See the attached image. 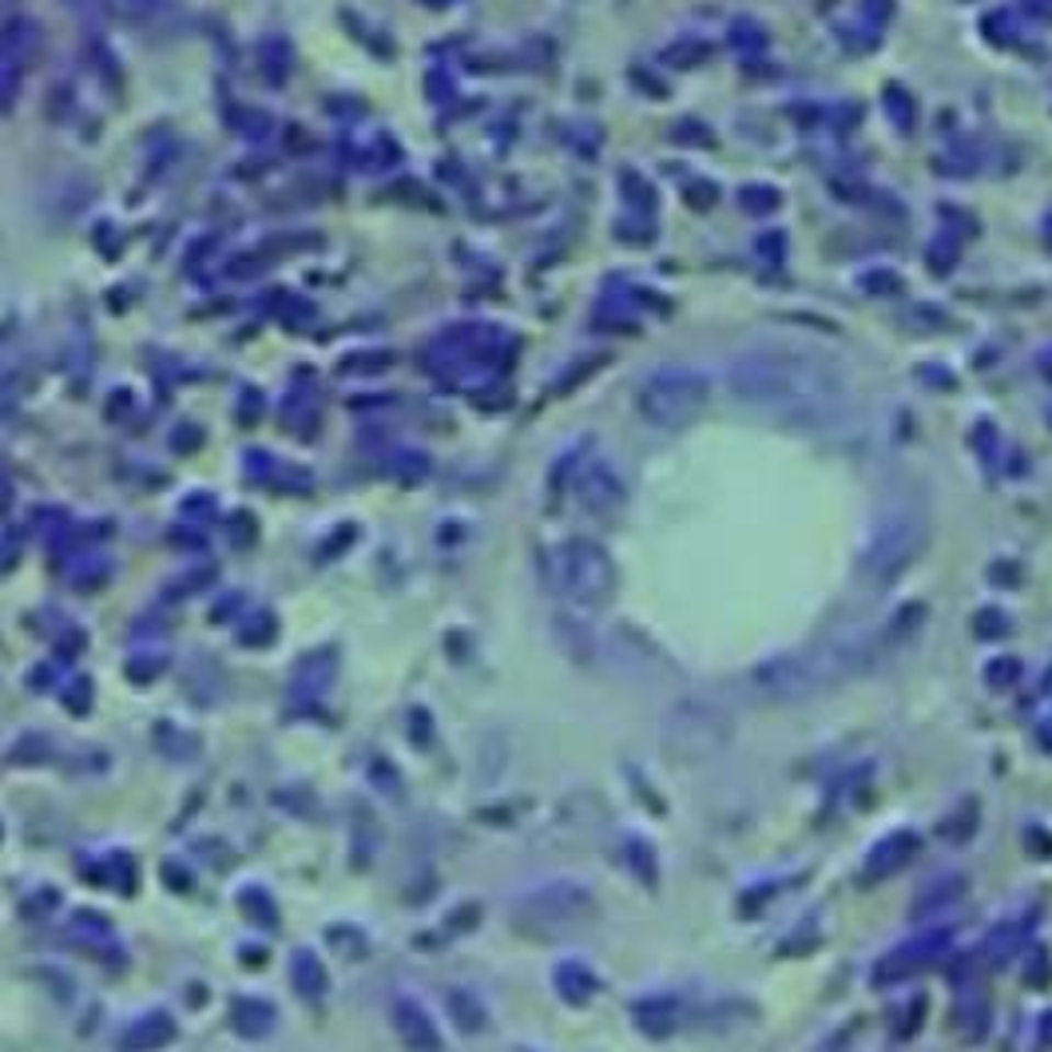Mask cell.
Segmentation results:
<instances>
[{"label": "cell", "instance_id": "obj_1", "mask_svg": "<svg viewBox=\"0 0 1052 1052\" xmlns=\"http://www.w3.org/2000/svg\"><path fill=\"white\" fill-rule=\"evenodd\" d=\"M731 394L755 409H771L787 421H823L842 409L850 382L842 365L818 350L799 346H759L731 362Z\"/></svg>", "mask_w": 1052, "mask_h": 1052}, {"label": "cell", "instance_id": "obj_2", "mask_svg": "<svg viewBox=\"0 0 1052 1052\" xmlns=\"http://www.w3.org/2000/svg\"><path fill=\"white\" fill-rule=\"evenodd\" d=\"M870 659H874V640L858 632V627H838V632L814 640L806 647L762 659L750 671V683H755L759 695L794 703V699H811L838 688L842 679L858 676Z\"/></svg>", "mask_w": 1052, "mask_h": 1052}, {"label": "cell", "instance_id": "obj_3", "mask_svg": "<svg viewBox=\"0 0 1052 1052\" xmlns=\"http://www.w3.org/2000/svg\"><path fill=\"white\" fill-rule=\"evenodd\" d=\"M929 541V509L914 493H894L874 512L862 544V576L874 584H890L921 556Z\"/></svg>", "mask_w": 1052, "mask_h": 1052}, {"label": "cell", "instance_id": "obj_4", "mask_svg": "<svg viewBox=\"0 0 1052 1052\" xmlns=\"http://www.w3.org/2000/svg\"><path fill=\"white\" fill-rule=\"evenodd\" d=\"M711 397L708 374H699L691 365H664L656 374L644 377L636 401L640 414L659 429H683L688 421H695L703 414Z\"/></svg>", "mask_w": 1052, "mask_h": 1052}, {"label": "cell", "instance_id": "obj_5", "mask_svg": "<svg viewBox=\"0 0 1052 1052\" xmlns=\"http://www.w3.org/2000/svg\"><path fill=\"white\" fill-rule=\"evenodd\" d=\"M505 346L512 350V338L505 330H497V326H489V323H470V326H457V330L441 333L438 342L429 346V362H438V374L457 370L461 389H477V377L473 374L493 382Z\"/></svg>", "mask_w": 1052, "mask_h": 1052}, {"label": "cell", "instance_id": "obj_6", "mask_svg": "<svg viewBox=\"0 0 1052 1052\" xmlns=\"http://www.w3.org/2000/svg\"><path fill=\"white\" fill-rule=\"evenodd\" d=\"M556 588L576 608H604L615 592V564L596 541H564L556 548Z\"/></svg>", "mask_w": 1052, "mask_h": 1052}, {"label": "cell", "instance_id": "obj_7", "mask_svg": "<svg viewBox=\"0 0 1052 1052\" xmlns=\"http://www.w3.org/2000/svg\"><path fill=\"white\" fill-rule=\"evenodd\" d=\"M529 917H544V921H573L596 909V897L576 882H544L529 894Z\"/></svg>", "mask_w": 1052, "mask_h": 1052}, {"label": "cell", "instance_id": "obj_8", "mask_svg": "<svg viewBox=\"0 0 1052 1052\" xmlns=\"http://www.w3.org/2000/svg\"><path fill=\"white\" fill-rule=\"evenodd\" d=\"M917 850H921V838H917V830H890L886 838H878V842L870 846L862 874L870 878V882H882V878L897 874V870H906V866L917 858Z\"/></svg>", "mask_w": 1052, "mask_h": 1052}, {"label": "cell", "instance_id": "obj_9", "mask_svg": "<svg viewBox=\"0 0 1052 1052\" xmlns=\"http://www.w3.org/2000/svg\"><path fill=\"white\" fill-rule=\"evenodd\" d=\"M576 489H580V500L596 512H612L627 500V485L620 480V473L608 465V461H588L576 477Z\"/></svg>", "mask_w": 1052, "mask_h": 1052}, {"label": "cell", "instance_id": "obj_10", "mask_svg": "<svg viewBox=\"0 0 1052 1052\" xmlns=\"http://www.w3.org/2000/svg\"><path fill=\"white\" fill-rule=\"evenodd\" d=\"M949 949V929H934V934H926V938L917 941H906V946H897L894 953H890L882 965H878V977L874 981H894L902 977L906 970H914V965H926V961H934L938 953H946Z\"/></svg>", "mask_w": 1052, "mask_h": 1052}, {"label": "cell", "instance_id": "obj_11", "mask_svg": "<svg viewBox=\"0 0 1052 1052\" xmlns=\"http://www.w3.org/2000/svg\"><path fill=\"white\" fill-rule=\"evenodd\" d=\"M394 1025L401 1032V1041L414 1044V1049H438L441 1044V1032L433 1025V1017H429V1009L414 997L394 1000Z\"/></svg>", "mask_w": 1052, "mask_h": 1052}, {"label": "cell", "instance_id": "obj_12", "mask_svg": "<svg viewBox=\"0 0 1052 1052\" xmlns=\"http://www.w3.org/2000/svg\"><path fill=\"white\" fill-rule=\"evenodd\" d=\"M553 989L561 993L568 1005H588V1000L600 993V977H596V970L588 965V961H580V958H568V961H561L553 970Z\"/></svg>", "mask_w": 1052, "mask_h": 1052}, {"label": "cell", "instance_id": "obj_13", "mask_svg": "<svg viewBox=\"0 0 1052 1052\" xmlns=\"http://www.w3.org/2000/svg\"><path fill=\"white\" fill-rule=\"evenodd\" d=\"M632 1021L640 1025L644 1037H671L683 1021V1009H679L676 997H644L632 1005Z\"/></svg>", "mask_w": 1052, "mask_h": 1052}, {"label": "cell", "instance_id": "obj_14", "mask_svg": "<svg viewBox=\"0 0 1052 1052\" xmlns=\"http://www.w3.org/2000/svg\"><path fill=\"white\" fill-rule=\"evenodd\" d=\"M333 671H338V656H333L330 647H326V652H310V656H306L303 664L294 667L291 691H294L298 699H318V695H326V688L333 683Z\"/></svg>", "mask_w": 1052, "mask_h": 1052}, {"label": "cell", "instance_id": "obj_15", "mask_svg": "<svg viewBox=\"0 0 1052 1052\" xmlns=\"http://www.w3.org/2000/svg\"><path fill=\"white\" fill-rule=\"evenodd\" d=\"M291 981H294V989H298V997H306V1000H323L326 985H330L323 961H318V953H310V949H294Z\"/></svg>", "mask_w": 1052, "mask_h": 1052}, {"label": "cell", "instance_id": "obj_16", "mask_svg": "<svg viewBox=\"0 0 1052 1052\" xmlns=\"http://www.w3.org/2000/svg\"><path fill=\"white\" fill-rule=\"evenodd\" d=\"M274 1009L267 1005V1000H259V997H239L235 1000V1025H239V1032L242 1037H250V1041H262L267 1032L274 1029Z\"/></svg>", "mask_w": 1052, "mask_h": 1052}, {"label": "cell", "instance_id": "obj_17", "mask_svg": "<svg viewBox=\"0 0 1052 1052\" xmlns=\"http://www.w3.org/2000/svg\"><path fill=\"white\" fill-rule=\"evenodd\" d=\"M620 195H624V203L632 207V215H652V211H656V191H652V183H647L644 176H636V171H624V176H620Z\"/></svg>", "mask_w": 1052, "mask_h": 1052}, {"label": "cell", "instance_id": "obj_18", "mask_svg": "<svg viewBox=\"0 0 1052 1052\" xmlns=\"http://www.w3.org/2000/svg\"><path fill=\"white\" fill-rule=\"evenodd\" d=\"M171 1037H176V1025L167 1021V1013H151V1017L127 1029V1044H163Z\"/></svg>", "mask_w": 1052, "mask_h": 1052}, {"label": "cell", "instance_id": "obj_19", "mask_svg": "<svg viewBox=\"0 0 1052 1052\" xmlns=\"http://www.w3.org/2000/svg\"><path fill=\"white\" fill-rule=\"evenodd\" d=\"M727 44L735 48V53H743V56H759L762 48H767V36H762V29L755 21H735L731 24V32H727Z\"/></svg>", "mask_w": 1052, "mask_h": 1052}, {"label": "cell", "instance_id": "obj_20", "mask_svg": "<svg viewBox=\"0 0 1052 1052\" xmlns=\"http://www.w3.org/2000/svg\"><path fill=\"white\" fill-rule=\"evenodd\" d=\"M624 858H627V866L636 870V878L644 882V886H652V882H656V850H652L644 838H627Z\"/></svg>", "mask_w": 1052, "mask_h": 1052}, {"label": "cell", "instance_id": "obj_21", "mask_svg": "<svg viewBox=\"0 0 1052 1052\" xmlns=\"http://www.w3.org/2000/svg\"><path fill=\"white\" fill-rule=\"evenodd\" d=\"M739 203L750 211V215H771V211L782 207V191L767 188V183H750V188L739 191Z\"/></svg>", "mask_w": 1052, "mask_h": 1052}, {"label": "cell", "instance_id": "obj_22", "mask_svg": "<svg viewBox=\"0 0 1052 1052\" xmlns=\"http://www.w3.org/2000/svg\"><path fill=\"white\" fill-rule=\"evenodd\" d=\"M1017 946H1021V929L1000 926V929H993L989 941H985V958H989L993 965H1000V961H1009L1013 953H1017Z\"/></svg>", "mask_w": 1052, "mask_h": 1052}, {"label": "cell", "instance_id": "obj_23", "mask_svg": "<svg viewBox=\"0 0 1052 1052\" xmlns=\"http://www.w3.org/2000/svg\"><path fill=\"white\" fill-rule=\"evenodd\" d=\"M1017 679H1021V659H1017V656H1000V659H993V664L985 667V688H989V691L1013 688Z\"/></svg>", "mask_w": 1052, "mask_h": 1052}, {"label": "cell", "instance_id": "obj_24", "mask_svg": "<svg viewBox=\"0 0 1052 1052\" xmlns=\"http://www.w3.org/2000/svg\"><path fill=\"white\" fill-rule=\"evenodd\" d=\"M882 104H886L890 120H894L897 127H914V100H909L906 88H897V83H890L886 92H882Z\"/></svg>", "mask_w": 1052, "mask_h": 1052}, {"label": "cell", "instance_id": "obj_25", "mask_svg": "<svg viewBox=\"0 0 1052 1052\" xmlns=\"http://www.w3.org/2000/svg\"><path fill=\"white\" fill-rule=\"evenodd\" d=\"M961 890H965V882H961L958 874H949V878H946V886H941V882H934V886H929L926 894L917 897V914H926V909L934 906V902H941V906H949V902H958Z\"/></svg>", "mask_w": 1052, "mask_h": 1052}, {"label": "cell", "instance_id": "obj_26", "mask_svg": "<svg viewBox=\"0 0 1052 1052\" xmlns=\"http://www.w3.org/2000/svg\"><path fill=\"white\" fill-rule=\"evenodd\" d=\"M449 1000H453V1017H457V1025L465 1032H477L480 1025H485V1009H480L470 993H453Z\"/></svg>", "mask_w": 1052, "mask_h": 1052}, {"label": "cell", "instance_id": "obj_27", "mask_svg": "<svg viewBox=\"0 0 1052 1052\" xmlns=\"http://www.w3.org/2000/svg\"><path fill=\"white\" fill-rule=\"evenodd\" d=\"M973 632H977L981 640H997L1009 632V615L1000 612V608H981L977 615H973Z\"/></svg>", "mask_w": 1052, "mask_h": 1052}, {"label": "cell", "instance_id": "obj_28", "mask_svg": "<svg viewBox=\"0 0 1052 1052\" xmlns=\"http://www.w3.org/2000/svg\"><path fill=\"white\" fill-rule=\"evenodd\" d=\"M389 362H394V354H389V350H377V354H350L342 362V370H346V374H354V365H370V374H382L377 365H389Z\"/></svg>", "mask_w": 1052, "mask_h": 1052}, {"label": "cell", "instance_id": "obj_29", "mask_svg": "<svg viewBox=\"0 0 1052 1052\" xmlns=\"http://www.w3.org/2000/svg\"><path fill=\"white\" fill-rule=\"evenodd\" d=\"M759 254H762V259L779 262L782 254H787V235H782V230H771V235H762V239H759Z\"/></svg>", "mask_w": 1052, "mask_h": 1052}]
</instances>
